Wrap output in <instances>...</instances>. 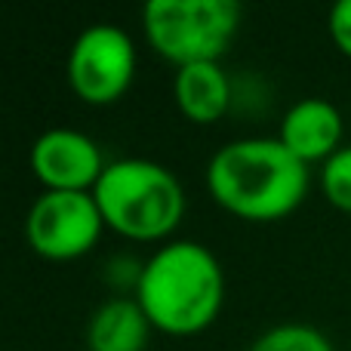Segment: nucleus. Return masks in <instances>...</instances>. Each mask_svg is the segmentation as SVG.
Returning <instances> with one entry per match:
<instances>
[{
    "label": "nucleus",
    "instance_id": "nucleus-1",
    "mask_svg": "<svg viewBox=\"0 0 351 351\" xmlns=\"http://www.w3.org/2000/svg\"><path fill=\"white\" fill-rule=\"evenodd\" d=\"M206 188L228 213L250 222H271L296 210L308 194V164L278 136L225 142L206 164Z\"/></svg>",
    "mask_w": 351,
    "mask_h": 351
},
{
    "label": "nucleus",
    "instance_id": "nucleus-4",
    "mask_svg": "<svg viewBox=\"0 0 351 351\" xmlns=\"http://www.w3.org/2000/svg\"><path fill=\"white\" fill-rule=\"evenodd\" d=\"M145 37L176 68L219 62L241 28L234 0H148L142 10Z\"/></svg>",
    "mask_w": 351,
    "mask_h": 351
},
{
    "label": "nucleus",
    "instance_id": "nucleus-7",
    "mask_svg": "<svg viewBox=\"0 0 351 351\" xmlns=\"http://www.w3.org/2000/svg\"><path fill=\"white\" fill-rule=\"evenodd\" d=\"M31 173L47 191H93L108 160L93 136L74 127H49L31 145Z\"/></svg>",
    "mask_w": 351,
    "mask_h": 351
},
{
    "label": "nucleus",
    "instance_id": "nucleus-13",
    "mask_svg": "<svg viewBox=\"0 0 351 351\" xmlns=\"http://www.w3.org/2000/svg\"><path fill=\"white\" fill-rule=\"evenodd\" d=\"M327 28H330L333 43L339 47V53L351 59V0H339V3L330 10Z\"/></svg>",
    "mask_w": 351,
    "mask_h": 351
},
{
    "label": "nucleus",
    "instance_id": "nucleus-10",
    "mask_svg": "<svg viewBox=\"0 0 351 351\" xmlns=\"http://www.w3.org/2000/svg\"><path fill=\"white\" fill-rule=\"evenodd\" d=\"M173 93L182 114L194 123H213L231 105V80L219 62H191L176 68Z\"/></svg>",
    "mask_w": 351,
    "mask_h": 351
},
{
    "label": "nucleus",
    "instance_id": "nucleus-11",
    "mask_svg": "<svg viewBox=\"0 0 351 351\" xmlns=\"http://www.w3.org/2000/svg\"><path fill=\"white\" fill-rule=\"evenodd\" d=\"M250 351H336V348L317 327L302 321H287V324H274L265 333L256 336Z\"/></svg>",
    "mask_w": 351,
    "mask_h": 351
},
{
    "label": "nucleus",
    "instance_id": "nucleus-12",
    "mask_svg": "<svg viewBox=\"0 0 351 351\" xmlns=\"http://www.w3.org/2000/svg\"><path fill=\"white\" fill-rule=\"evenodd\" d=\"M321 188L327 200L351 213V145H342L321 170Z\"/></svg>",
    "mask_w": 351,
    "mask_h": 351
},
{
    "label": "nucleus",
    "instance_id": "nucleus-3",
    "mask_svg": "<svg viewBox=\"0 0 351 351\" xmlns=\"http://www.w3.org/2000/svg\"><path fill=\"white\" fill-rule=\"evenodd\" d=\"M93 197L105 228L130 241H160L185 216V191L170 167L148 158H117L99 176Z\"/></svg>",
    "mask_w": 351,
    "mask_h": 351
},
{
    "label": "nucleus",
    "instance_id": "nucleus-9",
    "mask_svg": "<svg viewBox=\"0 0 351 351\" xmlns=\"http://www.w3.org/2000/svg\"><path fill=\"white\" fill-rule=\"evenodd\" d=\"M152 321L136 296H111L90 315L86 346L90 351H145Z\"/></svg>",
    "mask_w": 351,
    "mask_h": 351
},
{
    "label": "nucleus",
    "instance_id": "nucleus-6",
    "mask_svg": "<svg viewBox=\"0 0 351 351\" xmlns=\"http://www.w3.org/2000/svg\"><path fill=\"white\" fill-rule=\"evenodd\" d=\"M105 231L93 191H43L25 219V237L43 259H77L90 253Z\"/></svg>",
    "mask_w": 351,
    "mask_h": 351
},
{
    "label": "nucleus",
    "instance_id": "nucleus-5",
    "mask_svg": "<svg viewBox=\"0 0 351 351\" xmlns=\"http://www.w3.org/2000/svg\"><path fill=\"white\" fill-rule=\"evenodd\" d=\"M133 74L136 43L121 25H90L68 49V84L90 105L117 102L133 84Z\"/></svg>",
    "mask_w": 351,
    "mask_h": 351
},
{
    "label": "nucleus",
    "instance_id": "nucleus-8",
    "mask_svg": "<svg viewBox=\"0 0 351 351\" xmlns=\"http://www.w3.org/2000/svg\"><path fill=\"white\" fill-rule=\"evenodd\" d=\"M342 114L330 99L305 96L287 108L278 139L296 154L302 164L324 160L327 164L342 148Z\"/></svg>",
    "mask_w": 351,
    "mask_h": 351
},
{
    "label": "nucleus",
    "instance_id": "nucleus-2",
    "mask_svg": "<svg viewBox=\"0 0 351 351\" xmlns=\"http://www.w3.org/2000/svg\"><path fill=\"white\" fill-rule=\"evenodd\" d=\"M136 302L154 330L194 336L219 317L225 302V271L216 253L197 241H167L145 262Z\"/></svg>",
    "mask_w": 351,
    "mask_h": 351
}]
</instances>
